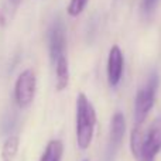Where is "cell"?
<instances>
[{
  "mask_svg": "<svg viewBox=\"0 0 161 161\" xmlns=\"http://www.w3.org/2000/svg\"><path fill=\"white\" fill-rule=\"evenodd\" d=\"M96 126V110L85 93L76 97V143L80 150L89 148Z\"/></svg>",
  "mask_w": 161,
  "mask_h": 161,
  "instance_id": "1",
  "label": "cell"
},
{
  "mask_svg": "<svg viewBox=\"0 0 161 161\" xmlns=\"http://www.w3.org/2000/svg\"><path fill=\"white\" fill-rule=\"evenodd\" d=\"M158 83V75L153 72L146 80L144 85L137 91L136 99H134V122H136V125H143L146 117L150 113L151 108L154 105V100H156Z\"/></svg>",
  "mask_w": 161,
  "mask_h": 161,
  "instance_id": "2",
  "label": "cell"
},
{
  "mask_svg": "<svg viewBox=\"0 0 161 161\" xmlns=\"http://www.w3.org/2000/svg\"><path fill=\"white\" fill-rule=\"evenodd\" d=\"M161 150V116H158L147 133H144L142 142V147L136 157V161H156V157Z\"/></svg>",
  "mask_w": 161,
  "mask_h": 161,
  "instance_id": "3",
  "label": "cell"
},
{
  "mask_svg": "<svg viewBox=\"0 0 161 161\" xmlns=\"http://www.w3.org/2000/svg\"><path fill=\"white\" fill-rule=\"evenodd\" d=\"M37 91V76L33 69H24L14 83V99L20 108H28L33 103Z\"/></svg>",
  "mask_w": 161,
  "mask_h": 161,
  "instance_id": "4",
  "label": "cell"
},
{
  "mask_svg": "<svg viewBox=\"0 0 161 161\" xmlns=\"http://www.w3.org/2000/svg\"><path fill=\"white\" fill-rule=\"evenodd\" d=\"M65 27L61 20H55L48 31V50H50V58L53 64L59 58L65 55Z\"/></svg>",
  "mask_w": 161,
  "mask_h": 161,
  "instance_id": "5",
  "label": "cell"
},
{
  "mask_svg": "<svg viewBox=\"0 0 161 161\" xmlns=\"http://www.w3.org/2000/svg\"><path fill=\"white\" fill-rule=\"evenodd\" d=\"M125 69V57L119 45H113L108 57V82L112 88H116L120 83Z\"/></svg>",
  "mask_w": 161,
  "mask_h": 161,
  "instance_id": "6",
  "label": "cell"
},
{
  "mask_svg": "<svg viewBox=\"0 0 161 161\" xmlns=\"http://www.w3.org/2000/svg\"><path fill=\"white\" fill-rule=\"evenodd\" d=\"M126 134V119L122 112H114L110 120V131H109V146L108 150L110 156H113L114 151L122 144V140Z\"/></svg>",
  "mask_w": 161,
  "mask_h": 161,
  "instance_id": "7",
  "label": "cell"
},
{
  "mask_svg": "<svg viewBox=\"0 0 161 161\" xmlns=\"http://www.w3.org/2000/svg\"><path fill=\"white\" fill-rule=\"evenodd\" d=\"M55 78H57V83L55 88L58 92L67 89L68 83H69V65H68V59L65 55L59 57L55 62Z\"/></svg>",
  "mask_w": 161,
  "mask_h": 161,
  "instance_id": "8",
  "label": "cell"
},
{
  "mask_svg": "<svg viewBox=\"0 0 161 161\" xmlns=\"http://www.w3.org/2000/svg\"><path fill=\"white\" fill-rule=\"evenodd\" d=\"M64 156V144L61 140H51L42 153L40 161H61Z\"/></svg>",
  "mask_w": 161,
  "mask_h": 161,
  "instance_id": "9",
  "label": "cell"
},
{
  "mask_svg": "<svg viewBox=\"0 0 161 161\" xmlns=\"http://www.w3.org/2000/svg\"><path fill=\"white\" fill-rule=\"evenodd\" d=\"M20 139L19 136H10L2 147V160L3 161H14L19 153Z\"/></svg>",
  "mask_w": 161,
  "mask_h": 161,
  "instance_id": "10",
  "label": "cell"
},
{
  "mask_svg": "<svg viewBox=\"0 0 161 161\" xmlns=\"http://www.w3.org/2000/svg\"><path fill=\"white\" fill-rule=\"evenodd\" d=\"M88 2L89 0H69V4H68V7H67V13L69 14L71 17H78L86 8Z\"/></svg>",
  "mask_w": 161,
  "mask_h": 161,
  "instance_id": "11",
  "label": "cell"
},
{
  "mask_svg": "<svg viewBox=\"0 0 161 161\" xmlns=\"http://www.w3.org/2000/svg\"><path fill=\"white\" fill-rule=\"evenodd\" d=\"M158 2L160 0H143V4H142L143 11H144V13H151Z\"/></svg>",
  "mask_w": 161,
  "mask_h": 161,
  "instance_id": "12",
  "label": "cell"
},
{
  "mask_svg": "<svg viewBox=\"0 0 161 161\" xmlns=\"http://www.w3.org/2000/svg\"><path fill=\"white\" fill-rule=\"evenodd\" d=\"M8 2H10V4L13 6V7H17V6L21 3V0H8Z\"/></svg>",
  "mask_w": 161,
  "mask_h": 161,
  "instance_id": "13",
  "label": "cell"
},
{
  "mask_svg": "<svg viewBox=\"0 0 161 161\" xmlns=\"http://www.w3.org/2000/svg\"><path fill=\"white\" fill-rule=\"evenodd\" d=\"M85 161H88V160H85Z\"/></svg>",
  "mask_w": 161,
  "mask_h": 161,
  "instance_id": "14",
  "label": "cell"
}]
</instances>
